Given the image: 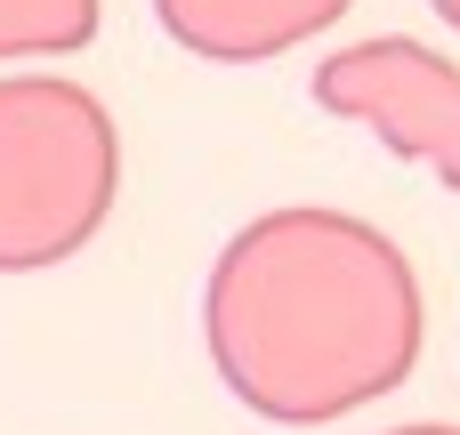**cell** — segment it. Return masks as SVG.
<instances>
[{
    "instance_id": "8992f818",
    "label": "cell",
    "mask_w": 460,
    "mask_h": 435,
    "mask_svg": "<svg viewBox=\"0 0 460 435\" xmlns=\"http://www.w3.org/2000/svg\"><path fill=\"white\" fill-rule=\"evenodd\" d=\"M388 435H460L453 420H420V428H388Z\"/></svg>"
},
{
    "instance_id": "52a82bcc",
    "label": "cell",
    "mask_w": 460,
    "mask_h": 435,
    "mask_svg": "<svg viewBox=\"0 0 460 435\" xmlns=\"http://www.w3.org/2000/svg\"><path fill=\"white\" fill-rule=\"evenodd\" d=\"M429 8H437V16H445V24L460 32V0H429Z\"/></svg>"
},
{
    "instance_id": "5b68a950",
    "label": "cell",
    "mask_w": 460,
    "mask_h": 435,
    "mask_svg": "<svg viewBox=\"0 0 460 435\" xmlns=\"http://www.w3.org/2000/svg\"><path fill=\"white\" fill-rule=\"evenodd\" d=\"M105 0H0V65L8 57H65L97 40Z\"/></svg>"
},
{
    "instance_id": "3957f363",
    "label": "cell",
    "mask_w": 460,
    "mask_h": 435,
    "mask_svg": "<svg viewBox=\"0 0 460 435\" xmlns=\"http://www.w3.org/2000/svg\"><path fill=\"white\" fill-rule=\"evenodd\" d=\"M307 97L332 121H364L396 161L445 178L460 194V65L429 40L380 32V40H348L340 57L315 65Z\"/></svg>"
},
{
    "instance_id": "277c9868",
    "label": "cell",
    "mask_w": 460,
    "mask_h": 435,
    "mask_svg": "<svg viewBox=\"0 0 460 435\" xmlns=\"http://www.w3.org/2000/svg\"><path fill=\"white\" fill-rule=\"evenodd\" d=\"M154 16L186 57L259 65V57H283V48L315 40L323 24H340L348 0H154Z\"/></svg>"
},
{
    "instance_id": "7a4b0ae2",
    "label": "cell",
    "mask_w": 460,
    "mask_h": 435,
    "mask_svg": "<svg viewBox=\"0 0 460 435\" xmlns=\"http://www.w3.org/2000/svg\"><path fill=\"white\" fill-rule=\"evenodd\" d=\"M121 194V129L105 97L57 73L0 81V274L65 266Z\"/></svg>"
},
{
    "instance_id": "6da1fadb",
    "label": "cell",
    "mask_w": 460,
    "mask_h": 435,
    "mask_svg": "<svg viewBox=\"0 0 460 435\" xmlns=\"http://www.w3.org/2000/svg\"><path fill=\"white\" fill-rule=\"evenodd\" d=\"M202 347L243 412L323 428L412 379L429 347L420 266L372 218L323 202L267 210L202 283Z\"/></svg>"
}]
</instances>
